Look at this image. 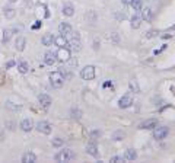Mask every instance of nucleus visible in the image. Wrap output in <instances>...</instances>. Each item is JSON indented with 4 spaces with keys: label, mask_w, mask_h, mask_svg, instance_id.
I'll return each mask as SVG.
<instances>
[{
    "label": "nucleus",
    "mask_w": 175,
    "mask_h": 163,
    "mask_svg": "<svg viewBox=\"0 0 175 163\" xmlns=\"http://www.w3.org/2000/svg\"><path fill=\"white\" fill-rule=\"evenodd\" d=\"M156 127H158V119L156 118H149V119L143 121L142 124L139 125L140 130H153Z\"/></svg>",
    "instance_id": "6e6552de"
},
{
    "label": "nucleus",
    "mask_w": 175,
    "mask_h": 163,
    "mask_svg": "<svg viewBox=\"0 0 175 163\" xmlns=\"http://www.w3.org/2000/svg\"><path fill=\"white\" fill-rule=\"evenodd\" d=\"M111 41H112V44H115V45H118V44H120V35H118L117 32H114V34H111Z\"/></svg>",
    "instance_id": "c756f323"
},
{
    "label": "nucleus",
    "mask_w": 175,
    "mask_h": 163,
    "mask_svg": "<svg viewBox=\"0 0 175 163\" xmlns=\"http://www.w3.org/2000/svg\"><path fill=\"white\" fill-rule=\"evenodd\" d=\"M142 19L146 20V22H150L153 19V12L150 8H146V9L142 10Z\"/></svg>",
    "instance_id": "2eb2a0df"
},
{
    "label": "nucleus",
    "mask_w": 175,
    "mask_h": 163,
    "mask_svg": "<svg viewBox=\"0 0 175 163\" xmlns=\"http://www.w3.org/2000/svg\"><path fill=\"white\" fill-rule=\"evenodd\" d=\"M67 38H66V35H58L54 38V44L57 45V47H67Z\"/></svg>",
    "instance_id": "dca6fc26"
},
{
    "label": "nucleus",
    "mask_w": 175,
    "mask_h": 163,
    "mask_svg": "<svg viewBox=\"0 0 175 163\" xmlns=\"http://www.w3.org/2000/svg\"><path fill=\"white\" fill-rule=\"evenodd\" d=\"M50 83L51 86L56 87V89H60V87L64 85V76L61 71H53L50 73Z\"/></svg>",
    "instance_id": "f03ea898"
},
{
    "label": "nucleus",
    "mask_w": 175,
    "mask_h": 163,
    "mask_svg": "<svg viewBox=\"0 0 175 163\" xmlns=\"http://www.w3.org/2000/svg\"><path fill=\"white\" fill-rule=\"evenodd\" d=\"M58 32H60L61 35H66V37H67V35L72 34V26L69 25L67 22H63V23L58 25Z\"/></svg>",
    "instance_id": "ddd939ff"
},
{
    "label": "nucleus",
    "mask_w": 175,
    "mask_h": 163,
    "mask_svg": "<svg viewBox=\"0 0 175 163\" xmlns=\"http://www.w3.org/2000/svg\"><path fill=\"white\" fill-rule=\"evenodd\" d=\"M56 57L61 63H67V60L70 58V50L67 47H58V51L56 53Z\"/></svg>",
    "instance_id": "20e7f679"
},
{
    "label": "nucleus",
    "mask_w": 175,
    "mask_h": 163,
    "mask_svg": "<svg viewBox=\"0 0 175 163\" xmlns=\"http://www.w3.org/2000/svg\"><path fill=\"white\" fill-rule=\"evenodd\" d=\"M86 153L91 154V156H95V157H98L99 156V152H98V147L95 143H89L86 146Z\"/></svg>",
    "instance_id": "4468645a"
},
{
    "label": "nucleus",
    "mask_w": 175,
    "mask_h": 163,
    "mask_svg": "<svg viewBox=\"0 0 175 163\" xmlns=\"http://www.w3.org/2000/svg\"><path fill=\"white\" fill-rule=\"evenodd\" d=\"M63 15L64 16H73L75 15V8H73L72 3H67V5L63 6Z\"/></svg>",
    "instance_id": "412c9836"
},
{
    "label": "nucleus",
    "mask_w": 175,
    "mask_h": 163,
    "mask_svg": "<svg viewBox=\"0 0 175 163\" xmlns=\"http://www.w3.org/2000/svg\"><path fill=\"white\" fill-rule=\"evenodd\" d=\"M57 162H72L76 159V153L70 149H64V150H60V153L56 154L54 157Z\"/></svg>",
    "instance_id": "f257e3e1"
},
{
    "label": "nucleus",
    "mask_w": 175,
    "mask_h": 163,
    "mask_svg": "<svg viewBox=\"0 0 175 163\" xmlns=\"http://www.w3.org/2000/svg\"><path fill=\"white\" fill-rule=\"evenodd\" d=\"M12 35H13V29H10V28L5 29V31H3V38H2V41H3V42H9L10 38H12Z\"/></svg>",
    "instance_id": "b1692460"
},
{
    "label": "nucleus",
    "mask_w": 175,
    "mask_h": 163,
    "mask_svg": "<svg viewBox=\"0 0 175 163\" xmlns=\"http://www.w3.org/2000/svg\"><path fill=\"white\" fill-rule=\"evenodd\" d=\"M56 61H57V57H56V54H54V53L47 51V53L44 54V63H45L47 66H53Z\"/></svg>",
    "instance_id": "f8f14e48"
},
{
    "label": "nucleus",
    "mask_w": 175,
    "mask_h": 163,
    "mask_svg": "<svg viewBox=\"0 0 175 163\" xmlns=\"http://www.w3.org/2000/svg\"><path fill=\"white\" fill-rule=\"evenodd\" d=\"M51 144H53V147H61V146L64 144V140L60 138V137H57V138H53V140H51Z\"/></svg>",
    "instance_id": "cd10ccee"
},
{
    "label": "nucleus",
    "mask_w": 175,
    "mask_h": 163,
    "mask_svg": "<svg viewBox=\"0 0 175 163\" xmlns=\"http://www.w3.org/2000/svg\"><path fill=\"white\" fill-rule=\"evenodd\" d=\"M37 130H38L39 133H42V134H51V130H53V127H51V124H50L48 121H38L37 122Z\"/></svg>",
    "instance_id": "423d86ee"
},
{
    "label": "nucleus",
    "mask_w": 175,
    "mask_h": 163,
    "mask_svg": "<svg viewBox=\"0 0 175 163\" xmlns=\"http://www.w3.org/2000/svg\"><path fill=\"white\" fill-rule=\"evenodd\" d=\"M131 104H133V98H131V95H124L120 101H118V106H120L121 109H126V108H128V106H131Z\"/></svg>",
    "instance_id": "1a4fd4ad"
},
{
    "label": "nucleus",
    "mask_w": 175,
    "mask_h": 163,
    "mask_svg": "<svg viewBox=\"0 0 175 163\" xmlns=\"http://www.w3.org/2000/svg\"><path fill=\"white\" fill-rule=\"evenodd\" d=\"M130 89L133 90V92H139V86H137V82L133 79V80H130Z\"/></svg>",
    "instance_id": "7c9ffc66"
},
{
    "label": "nucleus",
    "mask_w": 175,
    "mask_h": 163,
    "mask_svg": "<svg viewBox=\"0 0 175 163\" xmlns=\"http://www.w3.org/2000/svg\"><path fill=\"white\" fill-rule=\"evenodd\" d=\"M41 26H42V22H41V20H37V22L32 25V29H38V28H41Z\"/></svg>",
    "instance_id": "72a5a7b5"
},
{
    "label": "nucleus",
    "mask_w": 175,
    "mask_h": 163,
    "mask_svg": "<svg viewBox=\"0 0 175 163\" xmlns=\"http://www.w3.org/2000/svg\"><path fill=\"white\" fill-rule=\"evenodd\" d=\"M13 66H16V63L13 60H10V61H8V64H6V68H10V67H13Z\"/></svg>",
    "instance_id": "c9c22d12"
},
{
    "label": "nucleus",
    "mask_w": 175,
    "mask_h": 163,
    "mask_svg": "<svg viewBox=\"0 0 175 163\" xmlns=\"http://www.w3.org/2000/svg\"><path fill=\"white\" fill-rule=\"evenodd\" d=\"M123 5H130V0H121Z\"/></svg>",
    "instance_id": "e433bc0d"
},
{
    "label": "nucleus",
    "mask_w": 175,
    "mask_h": 163,
    "mask_svg": "<svg viewBox=\"0 0 175 163\" xmlns=\"http://www.w3.org/2000/svg\"><path fill=\"white\" fill-rule=\"evenodd\" d=\"M25 45H26V39L23 38V37H19V38L16 39V42H15V50L16 51H23Z\"/></svg>",
    "instance_id": "a211bd4d"
},
{
    "label": "nucleus",
    "mask_w": 175,
    "mask_h": 163,
    "mask_svg": "<svg viewBox=\"0 0 175 163\" xmlns=\"http://www.w3.org/2000/svg\"><path fill=\"white\" fill-rule=\"evenodd\" d=\"M10 3H15V2H18V0H9Z\"/></svg>",
    "instance_id": "4c0bfd02"
},
{
    "label": "nucleus",
    "mask_w": 175,
    "mask_h": 163,
    "mask_svg": "<svg viewBox=\"0 0 175 163\" xmlns=\"http://www.w3.org/2000/svg\"><path fill=\"white\" fill-rule=\"evenodd\" d=\"M140 23H142V22H140V18H139L137 15H134V16L130 19V25H131V28L133 29L140 28Z\"/></svg>",
    "instance_id": "a878e982"
},
{
    "label": "nucleus",
    "mask_w": 175,
    "mask_h": 163,
    "mask_svg": "<svg viewBox=\"0 0 175 163\" xmlns=\"http://www.w3.org/2000/svg\"><path fill=\"white\" fill-rule=\"evenodd\" d=\"M124 159L123 157H118V156H114V157H111V160L109 162H114V163H120V162H123Z\"/></svg>",
    "instance_id": "473e14b6"
},
{
    "label": "nucleus",
    "mask_w": 175,
    "mask_h": 163,
    "mask_svg": "<svg viewBox=\"0 0 175 163\" xmlns=\"http://www.w3.org/2000/svg\"><path fill=\"white\" fill-rule=\"evenodd\" d=\"M5 16L8 18V19H13L15 16H16V10L13 9V8H5Z\"/></svg>",
    "instance_id": "393cba45"
},
{
    "label": "nucleus",
    "mask_w": 175,
    "mask_h": 163,
    "mask_svg": "<svg viewBox=\"0 0 175 163\" xmlns=\"http://www.w3.org/2000/svg\"><path fill=\"white\" fill-rule=\"evenodd\" d=\"M158 35V31H149L147 34H146V38H153Z\"/></svg>",
    "instance_id": "2f4dec72"
},
{
    "label": "nucleus",
    "mask_w": 175,
    "mask_h": 163,
    "mask_svg": "<svg viewBox=\"0 0 175 163\" xmlns=\"http://www.w3.org/2000/svg\"><path fill=\"white\" fill-rule=\"evenodd\" d=\"M22 162H23V163H34V162H37V156H35V153H32V152H28V153L23 154Z\"/></svg>",
    "instance_id": "6ab92c4d"
},
{
    "label": "nucleus",
    "mask_w": 175,
    "mask_h": 163,
    "mask_svg": "<svg viewBox=\"0 0 175 163\" xmlns=\"http://www.w3.org/2000/svg\"><path fill=\"white\" fill-rule=\"evenodd\" d=\"M19 127H20V130H22V131L29 133V131L34 128V121H32L31 118H25V119H23V121L19 124Z\"/></svg>",
    "instance_id": "9b49d317"
},
{
    "label": "nucleus",
    "mask_w": 175,
    "mask_h": 163,
    "mask_svg": "<svg viewBox=\"0 0 175 163\" xmlns=\"http://www.w3.org/2000/svg\"><path fill=\"white\" fill-rule=\"evenodd\" d=\"M153 130H155V131H153V138H155V140H164V138H166L168 134H169V128L165 127V125L156 127Z\"/></svg>",
    "instance_id": "7ed1b4c3"
},
{
    "label": "nucleus",
    "mask_w": 175,
    "mask_h": 163,
    "mask_svg": "<svg viewBox=\"0 0 175 163\" xmlns=\"http://www.w3.org/2000/svg\"><path fill=\"white\" fill-rule=\"evenodd\" d=\"M80 76L83 80H94L95 79V67L94 66H86L85 68H82Z\"/></svg>",
    "instance_id": "39448f33"
},
{
    "label": "nucleus",
    "mask_w": 175,
    "mask_h": 163,
    "mask_svg": "<svg viewBox=\"0 0 175 163\" xmlns=\"http://www.w3.org/2000/svg\"><path fill=\"white\" fill-rule=\"evenodd\" d=\"M38 102L42 108L47 109V108H50V105H51V98H50L48 95H45V93H39L38 95Z\"/></svg>",
    "instance_id": "9d476101"
},
{
    "label": "nucleus",
    "mask_w": 175,
    "mask_h": 163,
    "mask_svg": "<svg viewBox=\"0 0 175 163\" xmlns=\"http://www.w3.org/2000/svg\"><path fill=\"white\" fill-rule=\"evenodd\" d=\"M16 67H18V70H19V73H22V74H26L29 71V64L28 61H19L18 64H16Z\"/></svg>",
    "instance_id": "f3484780"
},
{
    "label": "nucleus",
    "mask_w": 175,
    "mask_h": 163,
    "mask_svg": "<svg viewBox=\"0 0 175 163\" xmlns=\"http://www.w3.org/2000/svg\"><path fill=\"white\" fill-rule=\"evenodd\" d=\"M137 159V152L133 149H127L124 153V160H136Z\"/></svg>",
    "instance_id": "aec40b11"
},
{
    "label": "nucleus",
    "mask_w": 175,
    "mask_h": 163,
    "mask_svg": "<svg viewBox=\"0 0 175 163\" xmlns=\"http://www.w3.org/2000/svg\"><path fill=\"white\" fill-rule=\"evenodd\" d=\"M124 138H126V131H123V130H117L112 134V140H115V141H121Z\"/></svg>",
    "instance_id": "5701e85b"
},
{
    "label": "nucleus",
    "mask_w": 175,
    "mask_h": 163,
    "mask_svg": "<svg viewBox=\"0 0 175 163\" xmlns=\"http://www.w3.org/2000/svg\"><path fill=\"white\" fill-rule=\"evenodd\" d=\"M99 135H101V131H92V133H91V137H92V138H98Z\"/></svg>",
    "instance_id": "f704fd0d"
},
{
    "label": "nucleus",
    "mask_w": 175,
    "mask_h": 163,
    "mask_svg": "<svg viewBox=\"0 0 175 163\" xmlns=\"http://www.w3.org/2000/svg\"><path fill=\"white\" fill-rule=\"evenodd\" d=\"M80 116H82L80 109H78V108H73V109H72V118H73V119H80Z\"/></svg>",
    "instance_id": "c85d7f7f"
},
{
    "label": "nucleus",
    "mask_w": 175,
    "mask_h": 163,
    "mask_svg": "<svg viewBox=\"0 0 175 163\" xmlns=\"http://www.w3.org/2000/svg\"><path fill=\"white\" fill-rule=\"evenodd\" d=\"M67 48H72L75 53L80 51V48H82V42H80V38H79L78 32H76V35H73V38L67 42Z\"/></svg>",
    "instance_id": "0eeeda50"
},
{
    "label": "nucleus",
    "mask_w": 175,
    "mask_h": 163,
    "mask_svg": "<svg viewBox=\"0 0 175 163\" xmlns=\"http://www.w3.org/2000/svg\"><path fill=\"white\" fill-rule=\"evenodd\" d=\"M130 6H131L134 10H142L143 0H130Z\"/></svg>",
    "instance_id": "bb28decb"
},
{
    "label": "nucleus",
    "mask_w": 175,
    "mask_h": 163,
    "mask_svg": "<svg viewBox=\"0 0 175 163\" xmlns=\"http://www.w3.org/2000/svg\"><path fill=\"white\" fill-rule=\"evenodd\" d=\"M41 42H42V45L50 47V45H53V42H54V37H53L51 34H45V35L41 38Z\"/></svg>",
    "instance_id": "4be33fe9"
}]
</instances>
